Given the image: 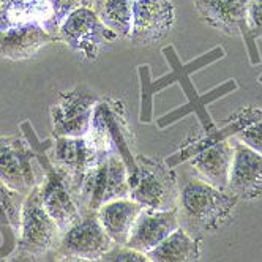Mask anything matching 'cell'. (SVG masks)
Instances as JSON below:
<instances>
[{
  "label": "cell",
  "mask_w": 262,
  "mask_h": 262,
  "mask_svg": "<svg viewBox=\"0 0 262 262\" xmlns=\"http://www.w3.org/2000/svg\"><path fill=\"white\" fill-rule=\"evenodd\" d=\"M51 160L67 176L73 194L78 190L87 174L95 166L101 152H98L87 136L84 138H54L51 147Z\"/></svg>",
  "instance_id": "12"
},
{
  "label": "cell",
  "mask_w": 262,
  "mask_h": 262,
  "mask_svg": "<svg viewBox=\"0 0 262 262\" xmlns=\"http://www.w3.org/2000/svg\"><path fill=\"white\" fill-rule=\"evenodd\" d=\"M27 194H21L0 182V260L11 256L17 248L21 212Z\"/></svg>",
  "instance_id": "19"
},
{
  "label": "cell",
  "mask_w": 262,
  "mask_h": 262,
  "mask_svg": "<svg viewBox=\"0 0 262 262\" xmlns=\"http://www.w3.org/2000/svg\"><path fill=\"white\" fill-rule=\"evenodd\" d=\"M176 23L171 0H133L131 30L128 38L136 48L152 46L166 38Z\"/></svg>",
  "instance_id": "10"
},
{
  "label": "cell",
  "mask_w": 262,
  "mask_h": 262,
  "mask_svg": "<svg viewBox=\"0 0 262 262\" xmlns=\"http://www.w3.org/2000/svg\"><path fill=\"white\" fill-rule=\"evenodd\" d=\"M119 36L112 32L92 7L74 8L59 29L57 40L84 59L97 60L101 51Z\"/></svg>",
  "instance_id": "7"
},
{
  "label": "cell",
  "mask_w": 262,
  "mask_h": 262,
  "mask_svg": "<svg viewBox=\"0 0 262 262\" xmlns=\"http://www.w3.org/2000/svg\"><path fill=\"white\" fill-rule=\"evenodd\" d=\"M142 205L125 198L104 204L97 210L98 220L116 247H125L135 223L142 212Z\"/></svg>",
  "instance_id": "18"
},
{
  "label": "cell",
  "mask_w": 262,
  "mask_h": 262,
  "mask_svg": "<svg viewBox=\"0 0 262 262\" xmlns=\"http://www.w3.org/2000/svg\"><path fill=\"white\" fill-rule=\"evenodd\" d=\"M152 262H199V242L183 228L174 231L158 247L147 253Z\"/></svg>",
  "instance_id": "20"
},
{
  "label": "cell",
  "mask_w": 262,
  "mask_h": 262,
  "mask_svg": "<svg viewBox=\"0 0 262 262\" xmlns=\"http://www.w3.org/2000/svg\"><path fill=\"white\" fill-rule=\"evenodd\" d=\"M232 160L234 142L221 139L201 148L194 157H191L190 164L194 169L198 179L215 186L218 190L228 191Z\"/></svg>",
  "instance_id": "15"
},
{
  "label": "cell",
  "mask_w": 262,
  "mask_h": 262,
  "mask_svg": "<svg viewBox=\"0 0 262 262\" xmlns=\"http://www.w3.org/2000/svg\"><path fill=\"white\" fill-rule=\"evenodd\" d=\"M0 262H35V257H32L26 253H21V251H14L11 256H8L7 259L0 260Z\"/></svg>",
  "instance_id": "25"
},
{
  "label": "cell",
  "mask_w": 262,
  "mask_h": 262,
  "mask_svg": "<svg viewBox=\"0 0 262 262\" xmlns=\"http://www.w3.org/2000/svg\"><path fill=\"white\" fill-rule=\"evenodd\" d=\"M202 19L228 35H245L248 32L250 0H193Z\"/></svg>",
  "instance_id": "16"
},
{
  "label": "cell",
  "mask_w": 262,
  "mask_h": 262,
  "mask_svg": "<svg viewBox=\"0 0 262 262\" xmlns=\"http://www.w3.org/2000/svg\"><path fill=\"white\" fill-rule=\"evenodd\" d=\"M100 97L85 85L60 92L51 106V125L54 138L87 136L93 111Z\"/></svg>",
  "instance_id": "9"
},
{
  "label": "cell",
  "mask_w": 262,
  "mask_h": 262,
  "mask_svg": "<svg viewBox=\"0 0 262 262\" xmlns=\"http://www.w3.org/2000/svg\"><path fill=\"white\" fill-rule=\"evenodd\" d=\"M78 7L76 0H0V30L40 26L57 38L60 26Z\"/></svg>",
  "instance_id": "5"
},
{
  "label": "cell",
  "mask_w": 262,
  "mask_h": 262,
  "mask_svg": "<svg viewBox=\"0 0 262 262\" xmlns=\"http://www.w3.org/2000/svg\"><path fill=\"white\" fill-rule=\"evenodd\" d=\"M87 138L98 152H116L120 155L128 167V179L138 174L136 157L131 152L133 133L122 100L112 97L98 100Z\"/></svg>",
  "instance_id": "2"
},
{
  "label": "cell",
  "mask_w": 262,
  "mask_h": 262,
  "mask_svg": "<svg viewBox=\"0 0 262 262\" xmlns=\"http://www.w3.org/2000/svg\"><path fill=\"white\" fill-rule=\"evenodd\" d=\"M103 262H152L147 254L135 251L126 247H114L101 257Z\"/></svg>",
  "instance_id": "24"
},
{
  "label": "cell",
  "mask_w": 262,
  "mask_h": 262,
  "mask_svg": "<svg viewBox=\"0 0 262 262\" xmlns=\"http://www.w3.org/2000/svg\"><path fill=\"white\" fill-rule=\"evenodd\" d=\"M138 174L128 179L129 199L144 209L174 210L177 209L180 183L176 172L158 160L136 155Z\"/></svg>",
  "instance_id": "4"
},
{
  "label": "cell",
  "mask_w": 262,
  "mask_h": 262,
  "mask_svg": "<svg viewBox=\"0 0 262 262\" xmlns=\"http://www.w3.org/2000/svg\"><path fill=\"white\" fill-rule=\"evenodd\" d=\"M125 198H129L125 161L116 152H101L76 193L81 210L97 212L104 204Z\"/></svg>",
  "instance_id": "3"
},
{
  "label": "cell",
  "mask_w": 262,
  "mask_h": 262,
  "mask_svg": "<svg viewBox=\"0 0 262 262\" xmlns=\"http://www.w3.org/2000/svg\"><path fill=\"white\" fill-rule=\"evenodd\" d=\"M228 191L245 201L262 196V155L237 139L234 141V160Z\"/></svg>",
  "instance_id": "14"
},
{
  "label": "cell",
  "mask_w": 262,
  "mask_h": 262,
  "mask_svg": "<svg viewBox=\"0 0 262 262\" xmlns=\"http://www.w3.org/2000/svg\"><path fill=\"white\" fill-rule=\"evenodd\" d=\"M179 228H180V220H179L177 209L174 210L142 209L125 247L147 254Z\"/></svg>",
  "instance_id": "13"
},
{
  "label": "cell",
  "mask_w": 262,
  "mask_h": 262,
  "mask_svg": "<svg viewBox=\"0 0 262 262\" xmlns=\"http://www.w3.org/2000/svg\"><path fill=\"white\" fill-rule=\"evenodd\" d=\"M235 139L262 155V119L242 128L235 135Z\"/></svg>",
  "instance_id": "23"
},
{
  "label": "cell",
  "mask_w": 262,
  "mask_h": 262,
  "mask_svg": "<svg viewBox=\"0 0 262 262\" xmlns=\"http://www.w3.org/2000/svg\"><path fill=\"white\" fill-rule=\"evenodd\" d=\"M54 41L57 38L40 26L0 30V57L13 62L29 60Z\"/></svg>",
  "instance_id": "17"
},
{
  "label": "cell",
  "mask_w": 262,
  "mask_h": 262,
  "mask_svg": "<svg viewBox=\"0 0 262 262\" xmlns=\"http://www.w3.org/2000/svg\"><path fill=\"white\" fill-rule=\"evenodd\" d=\"M256 35H262V0H250L248 7V32L245 35V43L248 46L251 65L260 62L259 51L253 45Z\"/></svg>",
  "instance_id": "22"
},
{
  "label": "cell",
  "mask_w": 262,
  "mask_h": 262,
  "mask_svg": "<svg viewBox=\"0 0 262 262\" xmlns=\"http://www.w3.org/2000/svg\"><path fill=\"white\" fill-rule=\"evenodd\" d=\"M238 198L194 177L180 185L177 213L180 228L193 237L212 234L231 216Z\"/></svg>",
  "instance_id": "1"
},
{
  "label": "cell",
  "mask_w": 262,
  "mask_h": 262,
  "mask_svg": "<svg viewBox=\"0 0 262 262\" xmlns=\"http://www.w3.org/2000/svg\"><path fill=\"white\" fill-rule=\"evenodd\" d=\"M35 262H59L57 260V253L51 251V253H46L43 256H38V257H35Z\"/></svg>",
  "instance_id": "27"
},
{
  "label": "cell",
  "mask_w": 262,
  "mask_h": 262,
  "mask_svg": "<svg viewBox=\"0 0 262 262\" xmlns=\"http://www.w3.org/2000/svg\"><path fill=\"white\" fill-rule=\"evenodd\" d=\"M114 247V242L104 231L97 212L85 210L81 218L62 234V240L55 253L60 256L101 259Z\"/></svg>",
  "instance_id": "11"
},
{
  "label": "cell",
  "mask_w": 262,
  "mask_h": 262,
  "mask_svg": "<svg viewBox=\"0 0 262 262\" xmlns=\"http://www.w3.org/2000/svg\"><path fill=\"white\" fill-rule=\"evenodd\" d=\"M76 2L82 7H93V4H95L97 0H76Z\"/></svg>",
  "instance_id": "28"
},
{
  "label": "cell",
  "mask_w": 262,
  "mask_h": 262,
  "mask_svg": "<svg viewBox=\"0 0 262 262\" xmlns=\"http://www.w3.org/2000/svg\"><path fill=\"white\" fill-rule=\"evenodd\" d=\"M59 262H103L101 259H84V257H74V256H60L57 254Z\"/></svg>",
  "instance_id": "26"
},
{
  "label": "cell",
  "mask_w": 262,
  "mask_h": 262,
  "mask_svg": "<svg viewBox=\"0 0 262 262\" xmlns=\"http://www.w3.org/2000/svg\"><path fill=\"white\" fill-rule=\"evenodd\" d=\"M59 224L45 209L40 188H35L26 196L21 212V228L16 251L38 257L51 251H57L62 240Z\"/></svg>",
  "instance_id": "6"
},
{
  "label": "cell",
  "mask_w": 262,
  "mask_h": 262,
  "mask_svg": "<svg viewBox=\"0 0 262 262\" xmlns=\"http://www.w3.org/2000/svg\"><path fill=\"white\" fill-rule=\"evenodd\" d=\"M43 179L36 152L23 136H0V182L8 188L29 194Z\"/></svg>",
  "instance_id": "8"
},
{
  "label": "cell",
  "mask_w": 262,
  "mask_h": 262,
  "mask_svg": "<svg viewBox=\"0 0 262 262\" xmlns=\"http://www.w3.org/2000/svg\"><path fill=\"white\" fill-rule=\"evenodd\" d=\"M92 8L119 38H128L131 30L133 0H97Z\"/></svg>",
  "instance_id": "21"
}]
</instances>
